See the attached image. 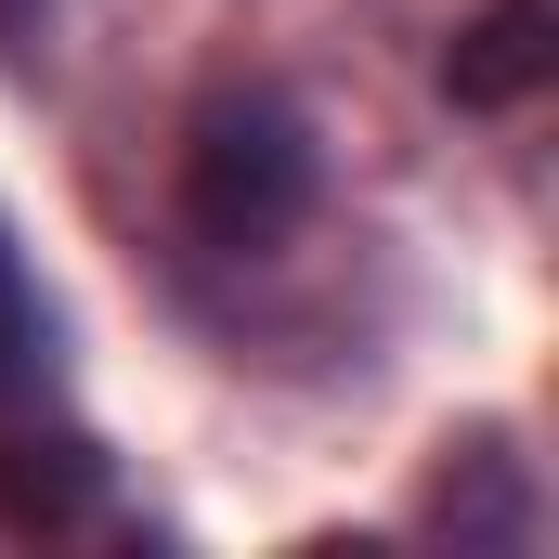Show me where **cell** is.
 Masks as SVG:
<instances>
[{
    "label": "cell",
    "instance_id": "cell-1",
    "mask_svg": "<svg viewBox=\"0 0 559 559\" xmlns=\"http://www.w3.org/2000/svg\"><path fill=\"white\" fill-rule=\"evenodd\" d=\"M299 209H312V131H299V105L222 92L195 118V143H182V222L209 248H274Z\"/></svg>",
    "mask_w": 559,
    "mask_h": 559
},
{
    "label": "cell",
    "instance_id": "cell-2",
    "mask_svg": "<svg viewBox=\"0 0 559 559\" xmlns=\"http://www.w3.org/2000/svg\"><path fill=\"white\" fill-rule=\"evenodd\" d=\"M547 66H559V0H481L455 26V52H442V92L468 118H508V105L547 92Z\"/></svg>",
    "mask_w": 559,
    "mask_h": 559
},
{
    "label": "cell",
    "instance_id": "cell-3",
    "mask_svg": "<svg viewBox=\"0 0 559 559\" xmlns=\"http://www.w3.org/2000/svg\"><path fill=\"white\" fill-rule=\"evenodd\" d=\"M105 508V442L92 429H0V534H66Z\"/></svg>",
    "mask_w": 559,
    "mask_h": 559
},
{
    "label": "cell",
    "instance_id": "cell-4",
    "mask_svg": "<svg viewBox=\"0 0 559 559\" xmlns=\"http://www.w3.org/2000/svg\"><path fill=\"white\" fill-rule=\"evenodd\" d=\"M429 521H442L455 547H468V534H521V481H508V455H481L468 481L442 468V508H429Z\"/></svg>",
    "mask_w": 559,
    "mask_h": 559
},
{
    "label": "cell",
    "instance_id": "cell-5",
    "mask_svg": "<svg viewBox=\"0 0 559 559\" xmlns=\"http://www.w3.org/2000/svg\"><path fill=\"white\" fill-rule=\"evenodd\" d=\"M39 378V299H26V261H13V235H0V404Z\"/></svg>",
    "mask_w": 559,
    "mask_h": 559
}]
</instances>
